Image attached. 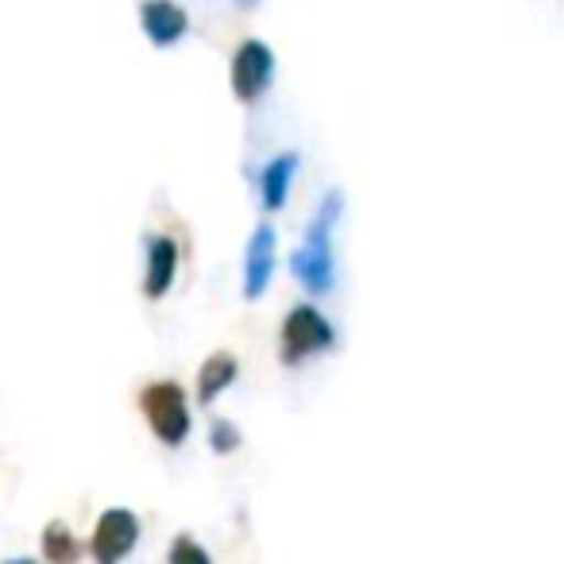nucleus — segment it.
Masks as SVG:
<instances>
[{"instance_id":"12","label":"nucleus","mask_w":564,"mask_h":564,"mask_svg":"<svg viewBox=\"0 0 564 564\" xmlns=\"http://www.w3.org/2000/svg\"><path fill=\"white\" fill-rule=\"evenodd\" d=\"M243 445V430L236 422H228V417H213L209 425V448L217 456H232L236 448Z\"/></svg>"},{"instance_id":"3","label":"nucleus","mask_w":564,"mask_h":564,"mask_svg":"<svg viewBox=\"0 0 564 564\" xmlns=\"http://www.w3.org/2000/svg\"><path fill=\"white\" fill-rule=\"evenodd\" d=\"M140 414L148 422V430L155 433L159 445L182 448L194 433V410H189V394L178 383L163 379L140 391Z\"/></svg>"},{"instance_id":"7","label":"nucleus","mask_w":564,"mask_h":564,"mask_svg":"<svg viewBox=\"0 0 564 564\" xmlns=\"http://www.w3.org/2000/svg\"><path fill=\"white\" fill-rule=\"evenodd\" d=\"M143 40L155 51H174L189 40V12L178 0H140L135 9Z\"/></svg>"},{"instance_id":"4","label":"nucleus","mask_w":564,"mask_h":564,"mask_svg":"<svg viewBox=\"0 0 564 564\" xmlns=\"http://www.w3.org/2000/svg\"><path fill=\"white\" fill-rule=\"evenodd\" d=\"M279 78V55L267 47L263 40L248 35L240 47L232 51V63H228V86H232V97L240 105H256L267 97V89Z\"/></svg>"},{"instance_id":"10","label":"nucleus","mask_w":564,"mask_h":564,"mask_svg":"<svg viewBox=\"0 0 564 564\" xmlns=\"http://www.w3.org/2000/svg\"><path fill=\"white\" fill-rule=\"evenodd\" d=\"M236 379H240V360H236L232 352H213L209 360L202 364V371H197V402L213 406Z\"/></svg>"},{"instance_id":"6","label":"nucleus","mask_w":564,"mask_h":564,"mask_svg":"<svg viewBox=\"0 0 564 564\" xmlns=\"http://www.w3.org/2000/svg\"><path fill=\"white\" fill-rule=\"evenodd\" d=\"M140 545V518L128 507H109L101 510L94 525V538H89V553H94L97 564H117L124 556L135 553Z\"/></svg>"},{"instance_id":"5","label":"nucleus","mask_w":564,"mask_h":564,"mask_svg":"<svg viewBox=\"0 0 564 564\" xmlns=\"http://www.w3.org/2000/svg\"><path fill=\"white\" fill-rule=\"evenodd\" d=\"M279 271V228L271 220H259L243 240L240 256V294L243 302H263Z\"/></svg>"},{"instance_id":"9","label":"nucleus","mask_w":564,"mask_h":564,"mask_svg":"<svg viewBox=\"0 0 564 564\" xmlns=\"http://www.w3.org/2000/svg\"><path fill=\"white\" fill-rule=\"evenodd\" d=\"M299 166H302V155L299 151H279L263 163L259 171V205L267 213H282L291 205V189H294V178H299Z\"/></svg>"},{"instance_id":"11","label":"nucleus","mask_w":564,"mask_h":564,"mask_svg":"<svg viewBox=\"0 0 564 564\" xmlns=\"http://www.w3.org/2000/svg\"><path fill=\"white\" fill-rule=\"evenodd\" d=\"M43 556L51 564H70L78 556V538L70 533L66 522H47L43 525Z\"/></svg>"},{"instance_id":"14","label":"nucleus","mask_w":564,"mask_h":564,"mask_svg":"<svg viewBox=\"0 0 564 564\" xmlns=\"http://www.w3.org/2000/svg\"><path fill=\"white\" fill-rule=\"evenodd\" d=\"M232 4H236L240 12H256L259 4H263V0H232Z\"/></svg>"},{"instance_id":"13","label":"nucleus","mask_w":564,"mask_h":564,"mask_svg":"<svg viewBox=\"0 0 564 564\" xmlns=\"http://www.w3.org/2000/svg\"><path fill=\"white\" fill-rule=\"evenodd\" d=\"M171 564H178V561H197V564H205L209 561V553H205L202 545H197L194 538H189V533H178V538H174V545H171Z\"/></svg>"},{"instance_id":"2","label":"nucleus","mask_w":564,"mask_h":564,"mask_svg":"<svg viewBox=\"0 0 564 564\" xmlns=\"http://www.w3.org/2000/svg\"><path fill=\"white\" fill-rule=\"evenodd\" d=\"M337 325L314 306V302H299V306L286 310L279 329V360L286 368H302V364L317 360V356H329L337 348Z\"/></svg>"},{"instance_id":"8","label":"nucleus","mask_w":564,"mask_h":564,"mask_svg":"<svg viewBox=\"0 0 564 564\" xmlns=\"http://www.w3.org/2000/svg\"><path fill=\"white\" fill-rule=\"evenodd\" d=\"M182 267V248L174 236H148L143 240V279H140V294L148 302H159L171 294L174 279H178Z\"/></svg>"},{"instance_id":"1","label":"nucleus","mask_w":564,"mask_h":564,"mask_svg":"<svg viewBox=\"0 0 564 564\" xmlns=\"http://www.w3.org/2000/svg\"><path fill=\"white\" fill-rule=\"evenodd\" d=\"M348 197L340 186H329L322 194V202L314 205V217H310L302 243L291 251V274L310 299H329L340 282L337 267V232L340 220H345Z\"/></svg>"}]
</instances>
